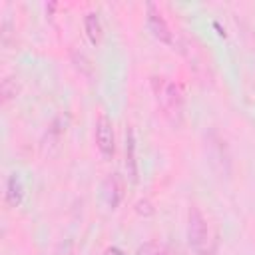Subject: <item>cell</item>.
<instances>
[{"label":"cell","mask_w":255,"mask_h":255,"mask_svg":"<svg viewBox=\"0 0 255 255\" xmlns=\"http://www.w3.org/2000/svg\"><path fill=\"white\" fill-rule=\"evenodd\" d=\"M135 255H161V251H159V247L155 245V243H143V245H139L137 247V251H135Z\"/></svg>","instance_id":"cell-10"},{"label":"cell","mask_w":255,"mask_h":255,"mask_svg":"<svg viewBox=\"0 0 255 255\" xmlns=\"http://www.w3.org/2000/svg\"><path fill=\"white\" fill-rule=\"evenodd\" d=\"M104 255H128V253L124 249H120V247H108Z\"/></svg>","instance_id":"cell-12"},{"label":"cell","mask_w":255,"mask_h":255,"mask_svg":"<svg viewBox=\"0 0 255 255\" xmlns=\"http://www.w3.org/2000/svg\"><path fill=\"white\" fill-rule=\"evenodd\" d=\"M187 239L193 251L203 253L207 247V239H209V229H207V221L203 217V213L197 207H191L187 213Z\"/></svg>","instance_id":"cell-1"},{"label":"cell","mask_w":255,"mask_h":255,"mask_svg":"<svg viewBox=\"0 0 255 255\" xmlns=\"http://www.w3.org/2000/svg\"><path fill=\"white\" fill-rule=\"evenodd\" d=\"M135 211H137V213H143V215H151V213H153V207H151V203H149L147 199H139V201L135 203Z\"/></svg>","instance_id":"cell-11"},{"label":"cell","mask_w":255,"mask_h":255,"mask_svg":"<svg viewBox=\"0 0 255 255\" xmlns=\"http://www.w3.org/2000/svg\"><path fill=\"white\" fill-rule=\"evenodd\" d=\"M147 26H149L151 34H153L159 42H163V44H173L171 30H169V26H167L165 18L161 16L159 8H157L153 2H149V4H147Z\"/></svg>","instance_id":"cell-3"},{"label":"cell","mask_w":255,"mask_h":255,"mask_svg":"<svg viewBox=\"0 0 255 255\" xmlns=\"http://www.w3.org/2000/svg\"><path fill=\"white\" fill-rule=\"evenodd\" d=\"M84 30H86V36L90 38V42L96 46L100 44L102 40V24H100V18L96 12H88L84 16Z\"/></svg>","instance_id":"cell-8"},{"label":"cell","mask_w":255,"mask_h":255,"mask_svg":"<svg viewBox=\"0 0 255 255\" xmlns=\"http://www.w3.org/2000/svg\"><path fill=\"white\" fill-rule=\"evenodd\" d=\"M161 100H163V108L169 116L173 114H181V94H179V88L175 84H167L165 90L161 92Z\"/></svg>","instance_id":"cell-6"},{"label":"cell","mask_w":255,"mask_h":255,"mask_svg":"<svg viewBox=\"0 0 255 255\" xmlns=\"http://www.w3.org/2000/svg\"><path fill=\"white\" fill-rule=\"evenodd\" d=\"M106 197L112 209H116L124 197V181L120 177V173H110L106 179Z\"/></svg>","instance_id":"cell-5"},{"label":"cell","mask_w":255,"mask_h":255,"mask_svg":"<svg viewBox=\"0 0 255 255\" xmlns=\"http://www.w3.org/2000/svg\"><path fill=\"white\" fill-rule=\"evenodd\" d=\"M96 145L100 153L110 159L116 153V137H114V124L106 114H100L96 120Z\"/></svg>","instance_id":"cell-2"},{"label":"cell","mask_w":255,"mask_h":255,"mask_svg":"<svg viewBox=\"0 0 255 255\" xmlns=\"http://www.w3.org/2000/svg\"><path fill=\"white\" fill-rule=\"evenodd\" d=\"M126 169H128V177L131 183L137 181V159H135V137H133V129L128 128L126 131Z\"/></svg>","instance_id":"cell-4"},{"label":"cell","mask_w":255,"mask_h":255,"mask_svg":"<svg viewBox=\"0 0 255 255\" xmlns=\"http://www.w3.org/2000/svg\"><path fill=\"white\" fill-rule=\"evenodd\" d=\"M4 197H6V203L10 207H18L22 203V199H24V185H22V181H20V177L16 173H12L8 177Z\"/></svg>","instance_id":"cell-7"},{"label":"cell","mask_w":255,"mask_h":255,"mask_svg":"<svg viewBox=\"0 0 255 255\" xmlns=\"http://www.w3.org/2000/svg\"><path fill=\"white\" fill-rule=\"evenodd\" d=\"M0 90H2V100H4V102H10L12 98H16V94H18L16 78H4Z\"/></svg>","instance_id":"cell-9"}]
</instances>
